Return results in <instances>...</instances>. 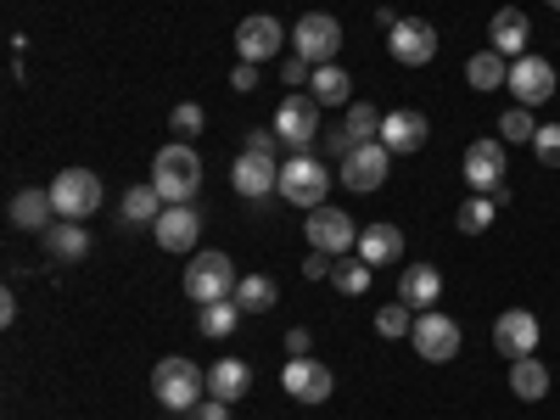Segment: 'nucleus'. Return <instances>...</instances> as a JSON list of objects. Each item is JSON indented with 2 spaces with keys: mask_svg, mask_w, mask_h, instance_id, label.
I'll use <instances>...</instances> for the list:
<instances>
[{
  "mask_svg": "<svg viewBox=\"0 0 560 420\" xmlns=\"http://www.w3.org/2000/svg\"><path fill=\"white\" fill-rule=\"evenodd\" d=\"M152 185H158V197H163L168 208L191 202V197L202 191V158L185 147V140H168V147L152 158Z\"/></svg>",
  "mask_w": 560,
  "mask_h": 420,
  "instance_id": "f257e3e1",
  "label": "nucleus"
},
{
  "mask_svg": "<svg viewBox=\"0 0 560 420\" xmlns=\"http://www.w3.org/2000/svg\"><path fill=\"white\" fill-rule=\"evenodd\" d=\"M152 393H158L163 409L191 415V409L208 398V370H197L191 359H163V364L152 370Z\"/></svg>",
  "mask_w": 560,
  "mask_h": 420,
  "instance_id": "f03ea898",
  "label": "nucleus"
},
{
  "mask_svg": "<svg viewBox=\"0 0 560 420\" xmlns=\"http://www.w3.org/2000/svg\"><path fill=\"white\" fill-rule=\"evenodd\" d=\"M325 191H331V168H325L319 158L308 152H292L287 163H280V197H287L292 208H325Z\"/></svg>",
  "mask_w": 560,
  "mask_h": 420,
  "instance_id": "7ed1b4c3",
  "label": "nucleus"
},
{
  "mask_svg": "<svg viewBox=\"0 0 560 420\" xmlns=\"http://www.w3.org/2000/svg\"><path fill=\"white\" fill-rule=\"evenodd\" d=\"M236 264H230V253H197L191 264H185V298L191 303H224L236 298Z\"/></svg>",
  "mask_w": 560,
  "mask_h": 420,
  "instance_id": "20e7f679",
  "label": "nucleus"
},
{
  "mask_svg": "<svg viewBox=\"0 0 560 420\" xmlns=\"http://www.w3.org/2000/svg\"><path fill=\"white\" fill-rule=\"evenodd\" d=\"M45 191H51V202H57V219H73V224H84L102 208V179L90 168H62Z\"/></svg>",
  "mask_w": 560,
  "mask_h": 420,
  "instance_id": "39448f33",
  "label": "nucleus"
},
{
  "mask_svg": "<svg viewBox=\"0 0 560 420\" xmlns=\"http://www.w3.org/2000/svg\"><path fill=\"white\" fill-rule=\"evenodd\" d=\"M292 51H298L308 68L337 62V51H342V23H337L331 12H303V23L292 28Z\"/></svg>",
  "mask_w": 560,
  "mask_h": 420,
  "instance_id": "423d86ee",
  "label": "nucleus"
},
{
  "mask_svg": "<svg viewBox=\"0 0 560 420\" xmlns=\"http://www.w3.org/2000/svg\"><path fill=\"white\" fill-rule=\"evenodd\" d=\"M303 236H308L314 253L348 258V247H359V224H353V213H342V208H314L308 224H303Z\"/></svg>",
  "mask_w": 560,
  "mask_h": 420,
  "instance_id": "0eeeda50",
  "label": "nucleus"
},
{
  "mask_svg": "<svg viewBox=\"0 0 560 420\" xmlns=\"http://www.w3.org/2000/svg\"><path fill=\"white\" fill-rule=\"evenodd\" d=\"M409 342H415V353L427 359V364H448V359H459V325L448 314L427 308V314H415Z\"/></svg>",
  "mask_w": 560,
  "mask_h": 420,
  "instance_id": "6e6552de",
  "label": "nucleus"
},
{
  "mask_svg": "<svg viewBox=\"0 0 560 420\" xmlns=\"http://www.w3.org/2000/svg\"><path fill=\"white\" fill-rule=\"evenodd\" d=\"M387 168H393V152L382 147V140H364V147H353L342 158V185L359 191V197H370V191H382V185H387Z\"/></svg>",
  "mask_w": 560,
  "mask_h": 420,
  "instance_id": "1a4fd4ad",
  "label": "nucleus"
},
{
  "mask_svg": "<svg viewBox=\"0 0 560 420\" xmlns=\"http://www.w3.org/2000/svg\"><path fill=\"white\" fill-rule=\"evenodd\" d=\"M387 51H393V62H404V68H427V62L438 57V28H432L427 18H398V23L387 28Z\"/></svg>",
  "mask_w": 560,
  "mask_h": 420,
  "instance_id": "9d476101",
  "label": "nucleus"
},
{
  "mask_svg": "<svg viewBox=\"0 0 560 420\" xmlns=\"http://www.w3.org/2000/svg\"><path fill=\"white\" fill-rule=\"evenodd\" d=\"M459 174H465V185H471V191L493 197L499 185H504V140H471V147H465Z\"/></svg>",
  "mask_w": 560,
  "mask_h": 420,
  "instance_id": "9b49d317",
  "label": "nucleus"
},
{
  "mask_svg": "<svg viewBox=\"0 0 560 420\" xmlns=\"http://www.w3.org/2000/svg\"><path fill=\"white\" fill-rule=\"evenodd\" d=\"M510 96H516V107H544L555 96V68L544 57H516L510 62Z\"/></svg>",
  "mask_w": 560,
  "mask_h": 420,
  "instance_id": "f8f14e48",
  "label": "nucleus"
},
{
  "mask_svg": "<svg viewBox=\"0 0 560 420\" xmlns=\"http://www.w3.org/2000/svg\"><path fill=\"white\" fill-rule=\"evenodd\" d=\"M275 135L287 140L292 152H308V140L319 135V102L314 96H287L275 113Z\"/></svg>",
  "mask_w": 560,
  "mask_h": 420,
  "instance_id": "ddd939ff",
  "label": "nucleus"
},
{
  "mask_svg": "<svg viewBox=\"0 0 560 420\" xmlns=\"http://www.w3.org/2000/svg\"><path fill=\"white\" fill-rule=\"evenodd\" d=\"M280 387H287L298 404H325V398H331V387H337V376L319 359L303 353V359H292L287 370H280Z\"/></svg>",
  "mask_w": 560,
  "mask_h": 420,
  "instance_id": "4468645a",
  "label": "nucleus"
},
{
  "mask_svg": "<svg viewBox=\"0 0 560 420\" xmlns=\"http://www.w3.org/2000/svg\"><path fill=\"white\" fill-rule=\"evenodd\" d=\"M538 314H527V308H504L499 319H493V348L504 353V359H527L533 348H538Z\"/></svg>",
  "mask_w": 560,
  "mask_h": 420,
  "instance_id": "2eb2a0df",
  "label": "nucleus"
},
{
  "mask_svg": "<svg viewBox=\"0 0 560 420\" xmlns=\"http://www.w3.org/2000/svg\"><path fill=\"white\" fill-rule=\"evenodd\" d=\"M280 45H287V28H280L269 12H258V18H242V28H236V51H242V62H269V57H280Z\"/></svg>",
  "mask_w": 560,
  "mask_h": 420,
  "instance_id": "dca6fc26",
  "label": "nucleus"
},
{
  "mask_svg": "<svg viewBox=\"0 0 560 420\" xmlns=\"http://www.w3.org/2000/svg\"><path fill=\"white\" fill-rule=\"evenodd\" d=\"M152 236H158V247H163V253H191V247H197V236H202V213H197L191 202L163 208V213H158V224H152Z\"/></svg>",
  "mask_w": 560,
  "mask_h": 420,
  "instance_id": "f3484780",
  "label": "nucleus"
},
{
  "mask_svg": "<svg viewBox=\"0 0 560 420\" xmlns=\"http://www.w3.org/2000/svg\"><path fill=\"white\" fill-rule=\"evenodd\" d=\"M230 185H236V197L264 202L269 191H280V163L275 158H258V152H242L236 168H230Z\"/></svg>",
  "mask_w": 560,
  "mask_h": 420,
  "instance_id": "a211bd4d",
  "label": "nucleus"
},
{
  "mask_svg": "<svg viewBox=\"0 0 560 420\" xmlns=\"http://www.w3.org/2000/svg\"><path fill=\"white\" fill-rule=\"evenodd\" d=\"M438 298H443V269L438 264H404L398 303H409L415 314H427V308H438Z\"/></svg>",
  "mask_w": 560,
  "mask_h": 420,
  "instance_id": "6ab92c4d",
  "label": "nucleus"
},
{
  "mask_svg": "<svg viewBox=\"0 0 560 420\" xmlns=\"http://www.w3.org/2000/svg\"><path fill=\"white\" fill-rule=\"evenodd\" d=\"M427 140H432V124H427V113L398 107V113H387V118H382V147H387V152H420Z\"/></svg>",
  "mask_w": 560,
  "mask_h": 420,
  "instance_id": "aec40b11",
  "label": "nucleus"
},
{
  "mask_svg": "<svg viewBox=\"0 0 560 420\" xmlns=\"http://www.w3.org/2000/svg\"><path fill=\"white\" fill-rule=\"evenodd\" d=\"M353 258H364L370 269H387L393 258H404V230H398V224H387V219L364 224V230H359V247H353Z\"/></svg>",
  "mask_w": 560,
  "mask_h": 420,
  "instance_id": "412c9836",
  "label": "nucleus"
},
{
  "mask_svg": "<svg viewBox=\"0 0 560 420\" xmlns=\"http://www.w3.org/2000/svg\"><path fill=\"white\" fill-rule=\"evenodd\" d=\"M488 39H493L499 57H527V39H533L527 12H522V7H499L493 23H488Z\"/></svg>",
  "mask_w": 560,
  "mask_h": 420,
  "instance_id": "4be33fe9",
  "label": "nucleus"
},
{
  "mask_svg": "<svg viewBox=\"0 0 560 420\" xmlns=\"http://www.w3.org/2000/svg\"><path fill=\"white\" fill-rule=\"evenodd\" d=\"M208 393L224 398V404L247 398V393H253V364H247V359H219V364L208 370Z\"/></svg>",
  "mask_w": 560,
  "mask_h": 420,
  "instance_id": "5701e85b",
  "label": "nucleus"
},
{
  "mask_svg": "<svg viewBox=\"0 0 560 420\" xmlns=\"http://www.w3.org/2000/svg\"><path fill=\"white\" fill-rule=\"evenodd\" d=\"M510 393H516L522 404L549 398V364H544L538 353H527V359H510Z\"/></svg>",
  "mask_w": 560,
  "mask_h": 420,
  "instance_id": "b1692460",
  "label": "nucleus"
},
{
  "mask_svg": "<svg viewBox=\"0 0 560 420\" xmlns=\"http://www.w3.org/2000/svg\"><path fill=\"white\" fill-rule=\"evenodd\" d=\"M7 213H12V230H51V224H57L51 191H18Z\"/></svg>",
  "mask_w": 560,
  "mask_h": 420,
  "instance_id": "393cba45",
  "label": "nucleus"
},
{
  "mask_svg": "<svg viewBox=\"0 0 560 420\" xmlns=\"http://www.w3.org/2000/svg\"><path fill=\"white\" fill-rule=\"evenodd\" d=\"M45 253H51L57 264H79L90 253V230L73 224V219H57L51 230H45Z\"/></svg>",
  "mask_w": 560,
  "mask_h": 420,
  "instance_id": "a878e982",
  "label": "nucleus"
},
{
  "mask_svg": "<svg viewBox=\"0 0 560 420\" xmlns=\"http://www.w3.org/2000/svg\"><path fill=\"white\" fill-rule=\"evenodd\" d=\"M465 84H471L477 96H488V90L510 84V62H504V57L493 51V45H488V51H477L471 62H465Z\"/></svg>",
  "mask_w": 560,
  "mask_h": 420,
  "instance_id": "bb28decb",
  "label": "nucleus"
},
{
  "mask_svg": "<svg viewBox=\"0 0 560 420\" xmlns=\"http://www.w3.org/2000/svg\"><path fill=\"white\" fill-rule=\"evenodd\" d=\"M348 68H337V62H325V68H314V79H308V96L319 102V107H348Z\"/></svg>",
  "mask_w": 560,
  "mask_h": 420,
  "instance_id": "cd10ccee",
  "label": "nucleus"
},
{
  "mask_svg": "<svg viewBox=\"0 0 560 420\" xmlns=\"http://www.w3.org/2000/svg\"><path fill=\"white\" fill-rule=\"evenodd\" d=\"M163 208H168V202L158 197V185H129L118 219H124V224H158V213H163Z\"/></svg>",
  "mask_w": 560,
  "mask_h": 420,
  "instance_id": "c85d7f7f",
  "label": "nucleus"
},
{
  "mask_svg": "<svg viewBox=\"0 0 560 420\" xmlns=\"http://www.w3.org/2000/svg\"><path fill=\"white\" fill-rule=\"evenodd\" d=\"M275 303H280V287H275L269 275H242L236 280V308L242 314H269Z\"/></svg>",
  "mask_w": 560,
  "mask_h": 420,
  "instance_id": "c756f323",
  "label": "nucleus"
},
{
  "mask_svg": "<svg viewBox=\"0 0 560 420\" xmlns=\"http://www.w3.org/2000/svg\"><path fill=\"white\" fill-rule=\"evenodd\" d=\"M197 325H202V337L224 342V337H230V331H236V325H242V308H236V298H224V303H202Z\"/></svg>",
  "mask_w": 560,
  "mask_h": 420,
  "instance_id": "7c9ffc66",
  "label": "nucleus"
},
{
  "mask_svg": "<svg viewBox=\"0 0 560 420\" xmlns=\"http://www.w3.org/2000/svg\"><path fill=\"white\" fill-rule=\"evenodd\" d=\"M499 219V202L493 197H482V191H471L465 197V208L454 213V224H459V236H482V230Z\"/></svg>",
  "mask_w": 560,
  "mask_h": 420,
  "instance_id": "2f4dec72",
  "label": "nucleus"
},
{
  "mask_svg": "<svg viewBox=\"0 0 560 420\" xmlns=\"http://www.w3.org/2000/svg\"><path fill=\"white\" fill-rule=\"evenodd\" d=\"M348 140H353V147H364V140H382V113L370 107V102H353V107H348Z\"/></svg>",
  "mask_w": 560,
  "mask_h": 420,
  "instance_id": "473e14b6",
  "label": "nucleus"
},
{
  "mask_svg": "<svg viewBox=\"0 0 560 420\" xmlns=\"http://www.w3.org/2000/svg\"><path fill=\"white\" fill-rule=\"evenodd\" d=\"M533 135H538L533 107H510V113L499 118V140H516V147H533Z\"/></svg>",
  "mask_w": 560,
  "mask_h": 420,
  "instance_id": "72a5a7b5",
  "label": "nucleus"
},
{
  "mask_svg": "<svg viewBox=\"0 0 560 420\" xmlns=\"http://www.w3.org/2000/svg\"><path fill=\"white\" fill-rule=\"evenodd\" d=\"M370 275H376V269H370L364 258H342V264L331 269V280H337V287H342L348 298H359V292H370Z\"/></svg>",
  "mask_w": 560,
  "mask_h": 420,
  "instance_id": "f704fd0d",
  "label": "nucleus"
},
{
  "mask_svg": "<svg viewBox=\"0 0 560 420\" xmlns=\"http://www.w3.org/2000/svg\"><path fill=\"white\" fill-rule=\"evenodd\" d=\"M376 331L382 337H409L415 331V308L409 303H382L376 308Z\"/></svg>",
  "mask_w": 560,
  "mask_h": 420,
  "instance_id": "c9c22d12",
  "label": "nucleus"
},
{
  "mask_svg": "<svg viewBox=\"0 0 560 420\" xmlns=\"http://www.w3.org/2000/svg\"><path fill=\"white\" fill-rule=\"evenodd\" d=\"M168 129H174V140H185V147H191V140L202 135V107H197V102H179L174 118H168Z\"/></svg>",
  "mask_w": 560,
  "mask_h": 420,
  "instance_id": "e433bc0d",
  "label": "nucleus"
},
{
  "mask_svg": "<svg viewBox=\"0 0 560 420\" xmlns=\"http://www.w3.org/2000/svg\"><path fill=\"white\" fill-rule=\"evenodd\" d=\"M533 158H538L544 168H560V124H538V135H533Z\"/></svg>",
  "mask_w": 560,
  "mask_h": 420,
  "instance_id": "4c0bfd02",
  "label": "nucleus"
},
{
  "mask_svg": "<svg viewBox=\"0 0 560 420\" xmlns=\"http://www.w3.org/2000/svg\"><path fill=\"white\" fill-rule=\"evenodd\" d=\"M275 147H287L275 129H253V135H247V152H258V158H275Z\"/></svg>",
  "mask_w": 560,
  "mask_h": 420,
  "instance_id": "58836bf2",
  "label": "nucleus"
},
{
  "mask_svg": "<svg viewBox=\"0 0 560 420\" xmlns=\"http://www.w3.org/2000/svg\"><path fill=\"white\" fill-rule=\"evenodd\" d=\"M185 420H230V404H224V398H213V393H208V398H202V404H197V409H191V415H185Z\"/></svg>",
  "mask_w": 560,
  "mask_h": 420,
  "instance_id": "ea45409f",
  "label": "nucleus"
},
{
  "mask_svg": "<svg viewBox=\"0 0 560 420\" xmlns=\"http://www.w3.org/2000/svg\"><path fill=\"white\" fill-rule=\"evenodd\" d=\"M280 79H287V84H292V90H298V84H308V79H314V68H308V62H303V57H292V62H287V68H280Z\"/></svg>",
  "mask_w": 560,
  "mask_h": 420,
  "instance_id": "a19ab883",
  "label": "nucleus"
},
{
  "mask_svg": "<svg viewBox=\"0 0 560 420\" xmlns=\"http://www.w3.org/2000/svg\"><path fill=\"white\" fill-rule=\"evenodd\" d=\"M331 269H337V264H331V253H314V258H303V275H308V280H325Z\"/></svg>",
  "mask_w": 560,
  "mask_h": 420,
  "instance_id": "79ce46f5",
  "label": "nucleus"
},
{
  "mask_svg": "<svg viewBox=\"0 0 560 420\" xmlns=\"http://www.w3.org/2000/svg\"><path fill=\"white\" fill-rule=\"evenodd\" d=\"M230 84H236V90H242V96H247V90L258 84V68H253V62H242L236 73H230Z\"/></svg>",
  "mask_w": 560,
  "mask_h": 420,
  "instance_id": "37998d69",
  "label": "nucleus"
},
{
  "mask_svg": "<svg viewBox=\"0 0 560 420\" xmlns=\"http://www.w3.org/2000/svg\"><path fill=\"white\" fill-rule=\"evenodd\" d=\"M308 348H314V342H308V331H303V325H298V331H287V353H292V359H303Z\"/></svg>",
  "mask_w": 560,
  "mask_h": 420,
  "instance_id": "c03bdc74",
  "label": "nucleus"
},
{
  "mask_svg": "<svg viewBox=\"0 0 560 420\" xmlns=\"http://www.w3.org/2000/svg\"><path fill=\"white\" fill-rule=\"evenodd\" d=\"M12 319H18V298L7 292V298H0V325H12Z\"/></svg>",
  "mask_w": 560,
  "mask_h": 420,
  "instance_id": "a18cd8bd",
  "label": "nucleus"
},
{
  "mask_svg": "<svg viewBox=\"0 0 560 420\" xmlns=\"http://www.w3.org/2000/svg\"><path fill=\"white\" fill-rule=\"evenodd\" d=\"M544 7H555V12H560V0H544Z\"/></svg>",
  "mask_w": 560,
  "mask_h": 420,
  "instance_id": "49530a36",
  "label": "nucleus"
}]
</instances>
